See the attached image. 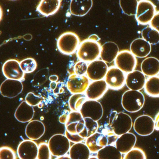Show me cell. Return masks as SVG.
Instances as JSON below:
<instances>
[{
  "label": "cell",
  "instance_id": "6da1fadb",
  "mask_svg": "<svg viewBox=\"0 0 159 159\" xmlns=\"http://www.w3.org/2000/svg\"><path fill=\"white\" fill-rule=\"evenodd\" d=\"M109 125L113 133L119 136L129 132L133 123L131 117L128 114L114 111L110 114Z\"/></svg>",
  "mask_w": 159,
  "mask_h": 159
},
{
  "label": "cell",
  "instance_id": "7a4b0ae2",
  "mask_svg": "<svg viewBox=\"0 0 159 159\" xmlns=\"http://www.w3.org/2000/svg\"><path fill=\"white\" fill-rule=\"evenodd\" d=\"M101 46L99 42L88 38L80 44L77 56L79 59L86 62H91L99 58Z\"/></svg>",
  "mask_w": 159,
  "mask_h": 159
},
{
  "label": "cell",
  "instance_id": "3957f363",
  "mask_svg": "<svg viewBox=\"0 0 159 159\" xmlns=\"http://www.w3.org/2000/svg\"><path fill=\"white\" fill-rule=\"evenodd\" d=\"M145 99L140 91L129 90L122 94L121 103L124 110L129 113H136L143 107Z\"/></svg>",
  "mask_w": 159,
  "mask_h": 159
},
{
  "label": "cell",
  "instance_id": "277c9868",
  "mask_svg": "<svg viewBox=\"0 0 159 159\" xmlns=\"http://www.w3.org/2000/svg\"><path fill=\"white\" fill-rule=\"evenodd\" d=\"M66 130L72 135H78L86 140L88 138L85 129V121L79 111H72L65 124Z\"/></svg>",
  "mask_w": 159,
  "mask_h": 159
},
{
  "label": "cell",
  "instance_id": "5b68a950",
  "mask_svg": "<svg viewBox=\"0 0 159 159\" xmlns=\"http://www.w3.org/2000/svg\"><path fill=\"white\" fill-rule=\"evenodd\" d=\"M80 44L79 36L75 33L66 32L59 37L57 47L60 52L66 55L74 54Z\"/></svg>",
  "mask_w": 159,
  "mask_h": 159
},
{
  "label": "cell",
  "instance_id": "8992f818",
  "mask_svg": "<svg viewBox=\"0 0 159 159\" xmlns=\"http://www.w3.org/2000/svg\"><path fill=\"white\" fill-rule=\"evenodd\" d=\"M48 148L52 156L58 157L66 155L71 147L70 142L65 134H54L48 141Z\"/></svg>",
  "mask_w": 159,
  "mask_h": 159
},
{
  "label": "cell",
  "instance_id": "52a82bcc",
  "mask_svg": "<svg viewBox=\"0 0 159 159\" xmlns=\"http://www.w3.org/2000/svg\"><path fill=\"white\" fill-rule=\"evenodd\" d=\"M156 13V6L148 0L138 2L135 17L136 21L141 25H146L150 23Z\"/></svg>",
  "mask_w": 159,
  "mask_h": 159
},
{
  "label": "cell",
  "instance_id": "ba28073f",
  "mask_svg": "<svg viewBox=\"0 0 159 159\" xmlns=\"http://www.w3.org/2000/svg\"><path fill=\"white\" fill-rule=\"evenodd\" d=\"M115 64L116 67L127 74L135 70L137 64V59L129 50H122L118 54Z\"/></svg>",
  "mask_w": 159,
  "mask_h": 159
},
{
  "label": "cell",
  "instance_id": "9c48e42d",
  "mask_svg": "<svg viewBox=\"0 0 159 159\" xmlns=\"http://www.w3.org/2000/svg\"><path fill=\"white\" fill-rule=\"evenodd\" d=\"M79 112L84 118H90L95 121L101 120L103 115V107L100 102L87 100L81 106Z\"/></svg>",
  "mask_w": 159,
  "mask_h": 159
},
{
  "label": "cell",
  "instance_id": "30bf717a",
  "mask_svg": "<svg viewBox=\"0 0 159 159\" xmlns=\"http://www.w3.org/2000/svg\"><path fill=\"white\" fill-rule=\"evenodd\" d=\"M134 129L140 136L150 135L155 130L154 120L148 115H143L138 116L134 120Z\"/></svg>",
  "mask_w": 159,
  "mask_h": 159
},
{
  "label": "cell",
  "instance_id": "8fae6325",
  "mask_svg": "<svg viewBox=\"0 0 159 159\" xmlns=\"http://www.w3.org/2000/svg\"><path fill=\"white\" fill-rule=\"evenodd\" d=\"M106 82L108 88L113 90L122 89L125 84L126 75L122 71L116 67H110L106 75Z\"/></svg>",
  "mask_w": 159,
  "mask_h": 159
},
{
  "label": "cell",
  "instance_id": "7c38bea8",
  "mask_svg": "<svg viewBox=\"0 0 159 159\" xmlns=\"http://www.w3.org/2000/svg\"><path fill=\"white\" fill-rule=\"evenodd\" d=\"M3 74L7 79L22 81L25 80V73L21 70L20 61L9 59L4 63L2 68Z\"/></svg>",
  "mask_w": 159,
  "mask_h": 159
},
{
  "label": "cell",
  "instance_id": "4fadbf2b",
  "mask_svg": "<svg viewBox=\"0 0 159 159\" xmlns=\"http://www.w3.org/2000/svg\"><path fill=\"white\" fill-rule=\"evenodd\" d=\"M89 84V80L85 75L72 74L67 80V87L69 91L72 94L82 93L86 92Z\"/></svg>",
  "mask_w": 159,
  "mask_h": 159
},
{
  "label": "cell",
  "instance_id": "5bb4252c",
  "mask_svg": "<svg viewBox=\"0 0 159 159\" xmlns=\"http://www.w3.org/2000/svg\"><path fill=\"white\" fill-rule=\"evenodd\" d=\"M23 89L22 81L7 79L0 86V93L4 97L11 99L19 95Z\"/></svg>",
  "mask_w": 159,
  "mask_h": 159
},
{
  "label": "cell",
  "instance_id": "9a60e30c",
  "mask_svg": "<svg viewBox=\"0 0 159 159\" xmlns=\"http://www.w3.org/2000/svg\"><path fill=\"white\" fill-rule=\"evenodd\" d=\"M38 150V144L34 141L24 140L18 145L17 154L20 159H36Z\"/></svg>",
  "mask_w": 159,
  "mask_h": 159
},
{
  "label": "cell",
  "instance_id": "2e32d148",
  "mask_svg": "<svg viewBox=\"0 0 159 159\" xmlns=\"http://www.w3.org/2000/svg\"><path fill=\"white\" fill-rule=\"evenodd\" d=\"M108 69L107 63L101 60H96L88 65L86 74L91 80H101L105 77Z\"/></svg>",
  "mask_w": 159,
  "mask_h": 159
},
{
  "label": "cell",
  "instance_id": "e0dca14e",
  "mask_svg": "<svg viewBox=\"0 0 159 159\" xmlns=\"http://www.w3.org/2000/svg\"><path fill=\"white\" fill-rule=\"evenodd\" d=\"M108 86L104 80L93 81L89 84L85 94L89 100H97L102 98L108 89Z\"/></svg>",
  "mask_w": 159,
  "mask_h": 159
},
{
  "label": "cell",
  "instance_id": "ac0fdd59",
  "mask_svg": "<svg viewBox=\"0 0 159 159\" xmlns=\"http://www.w3.org/2000/svg\"><path fill=\"white\" fill-rule=\"evenodd\" d=\"M85 144L91 153H97L102 148L108 145V141L106 135L96 132L85 140Z\"/></svg>",
  "mask_w": 159,
  "mask_h": 159
},
{
  "label": "cell",
  "instance_id": "d6986e66",
  "mask_svg": "<svg viewBox=\"0 0 159 159\" xmlns=\"http://www.w3.org/2000/svg\"><path fill=\"white\" fill-rule=\"evenodd\" d=\"M146 80L145 75L142 71L134 70L132 72L127 74L125 84L129 90L140 91L144 87Z\"/></svg>",
  "mask_w": 159,
  "mask_h": 159
},
{
  "label": "cell",
  "instance_id": "ffe728a7",
  "mask_svg": "<svg viewBox=\"0 0 159 159\" xmlns=\"http://www.w3.org/2000/svg\"><path fill=\"white\" fill-rule=\"evenodd\" d=\"M136 141L135 134L128 132L118 136L115 146L121 154H126L134 147Z\"/></svg>",
  "mask_w": 159,
  "mask_h": 159
},
{
  "label": "cell",
  "instance_id": "44dd1931",
  "mask_svg": "<svg viewBox=\"0 0 159 159\" xmlns=\"http://www.w3.org/2000/svg\"><path fill=\"white\" fill-rule=\"evenodd\" d=\"M151 45L143 38L134 40L130 46V51L136 57H147L151 52Z\"/></svg>",
  "mask_w": 159,
  "mask_h": 159
},
{
  "label": "cell",
  "instance_id": "7402d4cb",
  "mask_svg": "<svg viewBox=\"0 0 159 159\" xmlns=\"http://www.w3.org/2000/svg\"><path fill=\"white\" fill-rule=\"evenodd\" d=\"M44 124L39 120H32L29 122L25 129V134L30 140L36 141L42 137L45 133Z\"/></svg>",
  "mask_w": 159,
  "mask_h": 159
},
{
  "label": "cell",
  "instance_id": "603a6c76",
  "mask_svg": "<svg viewBox=\"0 0 159 159\" xmlns=\"http://www.w3.org/2000/svg\"><path fill=\"white\" fill-rule=\"evenodd\" d=\"M92 6V0H71L70 12L73 16H83L89 12Z\"/></svg>",
  "mask_w": 159,
  "mask_h": 159
},
{
  "label": "cell",
  "instance_id": "cb8c5ba5",
  "mask_svg": "<svg viewBox=\"0 0 159 159\" xmlns=\"http://www.w3.org/2000/svg\"><path fill=\"white\" fill-rule=\"evenodd\" d=\"M61 5V0H41L36 10L42 16L48 17L56 14Z\"/></svg>",
  "mask_w": 159,
  "mask_h": 159
},
{
  "label": "cell",
  "instance_id": "d4e9b609",
  "mask_svg": "<svg viewBox=\"0 0 159 159\" xmlns=\"http://www.w3.org/2000/svg\"><path fill=\"white\" fill-rule=\"evenodd\" d=\"M34 115L33 107L28 104L25 101L21 102L16 109L15 117L19 122L26 123L32 120Z\"/></svg>",
  "mask_w": 159,
  "mask_h": 159
},
{
  "label": "cell",
  "instance_id": "484cf974",
  "mask_svg": "<svg viewBox=\"0 0 159 159\" xmlns=\"http://www.w3.org/2000/svg\"><path fill=\"white\" fill-rule=\"evenodd\" d=\"M119 52V48L116 43L106 42L101 46L100 56L103 61L110 63L115 61Z\"/></svg>",
  "mask_w": 159,
  "mask_h": 159
},
{
  "label": "cell",
  "instance_id": "4316f807",
  "mask_svg": "<svg viewBox=\"0 0 159 159\" xmlns=\"http://www.w3.org/2000/svg\"><path fill=\"white\" fill-rule=\"evenodd\" d=\"M141 68L145 76H157L159 74V60L154 57L146 58L142 62Z\"/></svg>",
  "mask_w": 159,
  "mask_h": 159
},
{
  "label": "cell",
  "instance_id": "83f0119b",
  "mask_svg": "<svg viewBox=\"0 0 159 159\" xmlns=\"http://www.w3.org/2000/svg\"><path fill=\"white\" fill-rule=\"evenodd\" d=\"M91 152L85 143H76L71 146L69 155L71 159H89Z\"/></svg>",
  "mask_w": 159,
  "mask_h": 159
},
{
  "label": "cell",
  "instance_id": "f1b7e54d",
  "mask_svg": "<svg viewBox=\"0 0 159 159\" xmlns=\"http://www.w3.org/2000/svg\"><path fill=\"white\" fill-rule=\"evenodd\" d=\"M144 89L148 96L153 98L159 97V76L149 77L146 80Z\"/></svg>",
  "mask_w": 159,
  "mask_h": 159
},
{
  "label": "cell",
  "instance_id": "f546056e",
  "mask_svg": "<svg viewBox=\"0 0 159 159\" xmlns=\"http://www.w3.org/2000/svg\"><path fill=\"white\" fill-rule=\"evenodd\" d=\"M99 159H122V154L114 145H108L97 153Z\"/></svg>",
  "mask_w": 159,
  "mask_h": 159
},
{
  "label": "cell",
  "instance_id": "4dcf8cb0",
  "mask_svg": "<svg viewBox=\"0 0 159 159\" xmlns=\"http://www.w3.org/2000/svg\"><path fill=\"white\" fill-rule=\"evenodd\" d=\"M88 100L85 93L73 94L69 100V105L72 111H79L83 104Z\"/></svg>",
  "mask_w": 159,
  "mask_h": 159
},
{
  "label": "cell",
  "instance_id": "1f68e13d",
  "mask_svg": "<svg viewBox=\"0 0 159 159\" xmlns=\"http://www.w3.org/2000/svg\"><path fill=\"white\" fill-rule=\"evenodd\" d=\"M142 38L151 45H156L159 43V32L150 26L145 27L142 30Z\"/></svg>",
  "mask_w": 159,
  "mask_h": 159
},
{
  "label": "cell",
  "instance_id": "d6a6232c",
  "mask_svg": "<svg viewBox=\"0 0 159 159\" xmlns=\"http://www.w3.org/2000/svg\"><path fill=\"white\" fill-rule=\"evenodd\" d=\"M120 6L122 12L128 16H135L138 0H120Z\"/></svg>",
  "mask_w": 159,
  "mask_h": 159
},
{
  "label": "cell",
  "instance_id": "836d02e7",
  "mask_svg": "<svg viewBox=\"0 0 159 159\" xmlns=\"http://www.w3.org/2000/svg\"><path fill=\"white\" fill-rule=\"evenodd\" d=\"M20 68L24 73H31L37 68V62L32 58L24 59L20 62Z\"/></svg>",
  "mask_w": 159,
  "mask_h": 159
},
{
  "label": "cell",
  "instance_id": "e575fe53",
  "mask_svg": "<svg viewBox=\"0 0 159 159\" xmlns=\"http://www.w3.org/2000/svg\"><path fill=\"white\" fill-rule=\"evenodd\" d=\"M48 75V70L43 69L38 71L34 76L31 82L34 87H39L45 83Z\"/></svg>",
  "mask_w": 159,
  "mask_h": 159
},
{
  "label": "cell",
  "instance_id": "d590c367",
  "mask_svg": "<svg viewBox=\"0 0 159 159\" xmlns=\"http://www.w3.org/2000/svg\"><path fill=\"white\" fill-rule=\"evenodd\" d=\"M123 159H147L144 151L139 148H134L125 154Z\"/></svg>",
  "mask_w": 159,
  "mask_h": 159
},
{
  "label": "cell",
  "instance_id": "8d00e7d4",
  "mask_svg": "<svg viewBox=\"0 0 159 159\" xmlns=\"http://www.w3.org/2000/svg\"><path fill=\"white\" fill-rule=\"evenodd\" d=\"M85 129L88 134V137L96 133L99 129V124L97 121H95L90 118H84Z\"/></svg>",
  "mask_w": 159,
  "mask_h": 159
},
{
  "label": "cell",
  "instance_id": "74e56055",
  "mask_svg": "<svg viewBox=\"0 0 159 159\" xmlns=\"http://www.w3.org/2000/svg\"><path fill=\"white\" fill-rule=\"evenodd\" d=\"M52 154L47 143H42L38 145V154L36 159H51Z\"/></svg>",
  "mask_w": 159,
  "mask_h": 159
},
{
  "label": "cell",
  "instance_id": "f35d334b",
  "mask_svg": "<svg viewBox=\"0 0 159 159\" xmlns=\"http://www.w3.org/2000/svg\"><path fill=\"white\" fill-rule=\"evenodd\" d=\"M0 159H17L15 150L8 146L0 147Z\"/></svg>",
  "mask_w": 159,
  "mask_h": 159
},
{
  "label": "cell",
  "instance_id": "ab89813d",
  "mask_svg": "<svg viewBox=\"0 0 159 159\" xmlns=\"http://www.w3.org/2000/svg\"><path fill=\"white\" fill-rule=\"evenodd\" d=\"M25 100L28 104L32 107H35L39 105L43 101V98L36 95L34 93L29 92L26 95Z\"/></svg>",
  "mask_w": 159,
  "mask_h": 159
},
{
  "label": "cell",
  "instance_id": "60d3db41",
  "mask_svg": "<svg viewBox=\"0 0 159 159\" xmlns=\"http://www.w3.org/2000/svg\"><path fill=\"white\" fill-rule=\"evenodd\" d=\"M88 66L87 63L84 61H78L75 64V74L78 75H84L87 73Z\"/></svg>",
  "mask_w": 159,
  "mask_h": 159
},
{
  "label": "cell",
  "instance_id": "b9f144b4",
  "mask_svg": "<svg viewBox=\"0 0 159 159\" xmlns=\"http://www.w3.org/2000/svg\"><path fill=\"white\" fill-rule=\"evenodd\" d=\"M149 24L150 27L159 32V11L156 12Z\"/></svg>",
  "mask_w": 159,
  "mask_h": 159
},
{
  "label": "cell",
  "instance_id": "7bdbcfd3",
  "mask_svg": "<svg viewBox=\"0 0 159 159\" xmlns=\"http://www.w3.org/2000/svg\"><path fill=\"white\" fill-rule=\"evenodd\" d=\"M70 112L68 110H64V112L62 113L61 116H60L59 118V121L61 124H65L67 121V119H68V116Z\"/></svg>",
  "mask_w": 159,
  "mask_h": 159
},
{
  "label": "cell",
  "instance_id": "ee69618b",
  "mask_svg": "<svg viewBox=\"0 0 159 159\" xmlns=\"http://www.w3.org/2000/svg\"><path fill=\"white\" fill-rule=\"evenodd\" d=\"M63 84L61 82H57V87H56L55 89L53 91L54 93H62L64 91L63 89Z\"/></svg>",
  "mask_w": 159,
  "mask_h": 159
},
{
  "label": "cell",
  "instance_id": "f6af8a7d",
  "mask_svg": "<svg viewBox=\"0 0 159 159\" xmlns=\"http://www.w3.org/2000/svg\"><path fill=\"white\" fill-rule=\"evenodd\" d=\"M155 129L157 131H159V112L156 115L155 120Z\"/></svg>",
  "mask_w": 159,
  "mask_h": 159
},
{
  "label": "cell",
  "instance_id": "bcb514c9",
  "mask_svg": "<svg viewBox=\"0 0 159 159\" xmlns=\"http://www.w3.org/2000/svg\"><path fill=\"white\" fill-rule=\"evenodd\" d=\"M89 39H90V40H93V41H96V42H99L100 39L98 35L96 34H92L89 37Z\"/></svg>",
  "mask_w": 159,
  "mask_h": 159
},
{
  "label": "cell",
  "instance_id": "7dc6e473",
  "mask_svg": "<svg viewBox=\"0 0 159 159\" xmlns=\"http://www.w3.org/2000/svg\"><path fill=\"white\" fill-rule=\"evenodd\" d=\"M58 76L57 75H51L49 77V80L51 82H57L58 80Z\"/></svg>",
  "mask_w": 159,
  "mask_h": 159
},
{
  "label": "cell",
  "instance_id": "c3c4849f",
  "mask_svg": "<svg viewBox=\"0 0 159 159\" xmlns=\"http://www.w3.org/2000/svg\"><path fill=\"white\" fill-rule=\"evenodd\" d=\"M55 159H71L70 157V155H65L63 156H60V157H57Z\"/></svg>",
  "mask_w": 159,
  "mask_h": 159
},
{
  "label": "cell",
  "instance_id": "681fc988",
  "mask_svg": "<svg viewBox=\"0 0 159 159\" xmlns=\"http://www.w3.org/2000/svg\"><path fill=\"white\" fill-rule=\"evenodd\" d=\"M57 82H51L50 83V88L52 90L54 91V90L56 89V87H57Z\"/></svg>",
  "mask_w": 159,
  "mask_h": 159
},
{
  "label": "cell",
  "instance_id": "f907efd6",
  "mask_svg": "<svg viewBox=\"0 0 159 159\" xmlns=\"http://www.w3.org/2000/svg\"><path fill=\"white\" fill-rule=\"evenodd\" d=\"M3 16V11L2 9V7L0 6V21H1V20H2V18Z\"/></svg>",
  "mask_w": 159,
  "mask_h": 159
},
{
  "label": "cell",
  "instance_id": "816d5d0a",
  "mask_svg": "<svg viewBox=\"0 0 159 159\" xmlns=\"http://www.w3.org/2000/svg\"><path fill=\"white\" fill-rule=\"evenodd\" d=\"M89 159H99L98 158H97V157H90V158Z\"/></svg>",
  "mask_w": 159,
  "mask_h": 159
},
{
  "label": "cell",
  "instance_id": "f5cc1de1",
  "mask_svg": "<svg viewBox=\"0 0 159 159\" xmlns=\"http://www.w3.org/2000/svg\"><path fill=\"white\" fill-rule=\"evenodd\" d=\"M141 1H144V0H141Z\"/></svg>",
  "mask_w": 159,
  "mask_h": 159
},
{
  "label": "cell",
  "instance_id": "db71d44e",
  "mask_svg": "<svg viewBox=\"0 0 159 159\" xmlns=\"http://www.w3.org/2000/svg\"><path fill=\"white\" fill-rule=\"evenodd\" d=\"M12 1H14V0H12Z\"/></svg>",
  "mask_w": 159,
  "mask_h": 159
},
{
  "label": "cell",
  "instance_id": "11a10c76",
  "mask_svg": "<svg viewBox=\"0 0 159 159\" xmlns=\"http://www.w3.org/2000/svg\"></svg>",
  "mask_w": 159,
  "mask_h": 159
}]
</instances>
